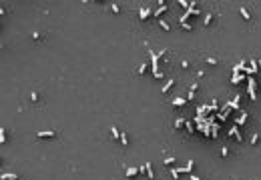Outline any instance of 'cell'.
Listing matches in <instances>:
<instances>
[{
    "instance_id": "obj_1",
    "label": "cell",
    "mask_w": 261,
    "mask_h": 180,
    "mask_svg": "<svg viewBox=\"0 0 261 180\" xmlns=\"http://www.w3.org/2000/svg\"><path fill=\"white\" fill-rule=\"evenodd\" d=\"M149 56H151V66H153V76H155V78H163V72L159 70V62H157V60H159V54H155L153 50H151V52H149Z\"/></svg>"
},
{
    "instance_id": "obj_2",
    "label": "cell",
    "mask_w": 261,
    "mask_h": 180,
    "mask_svg": "<svg viewBox=\"0 0 261 180\" xmlns=\"http://www.w3.org/2000/svg\"><path fill=\"white\" fill-rule=\"evenodd\" d=\"M255 88H257V84H255V78H253V76H249V78H247V94H249V98H251V100L257 98Z\"/></svg>"
},
{
    "instance_id": "obj_3",
    "label": "cell",
    "mask_w": 261,
    "mask_h": 180,
    "mask_svg": "<svg viewBox=\"0 0 261 180\" xmlns=\"http://www.w3.org/2000/svg\"><path fill=\"white\" fill-rule=\"evenodd\" d=\"M151 14H155L153 10H151V8H147V6H143V8H141V10H139V18H141V20H147L149 16H151Z\"/></svg>"
},
{
    "instance_id": "obj_4",
    "label": "cell",
    "mask_w": 261,
    "mask_h": 180,
    "mask_svg": "<svg viewBox=\"0 0 261 180\" xmlns=\"http://www.w3.org/2000/svg\"><path fill=\"white\" fill-rule=\"evenodd\" d=\"M36 136H38V138H54L56 132H54V130H38Z\"/></svg>"
},
{
    "instance_id": "obj_5",
    "label": "cell",
    "mask_w": 261,
    "mask_h": 180,
    "mask_svg": "<svg viewBox=\"0 0 261 180\" xmlns=\"http://www.w3.org/2000/svg\"><path fill=\"white\" fill-rule=\"evenodd\" d=\"M167 4H165V2H163V0H159V8H157V10H155V14H153V16H161V14H163V12H165V10H167Z\"/></svg>"
},
{
    "instance_id": "obj_6",
    "label": "cell",
    "mask_w": 261,
    "mask_h": 180,
    "mask_svg": "<svg viewBox=\"0 0 261 180\" xmlns=\"http://www.w3.org/2000/svg\"><path fill=\"white\" fill-rule=\"evenodd\" d=\"M137 174H139V168H135V166H129V168H127V174H125V176H127V178H135Z\"/></svg>"
},
{
    "instance_id": "obj_7",
    "label": "cell",
    "mask_w": 261,
    "mask_h": 180,
    "mask_svg": "<svg viewBox=\"0 0 261 180\" xmlns=\"http://www.w3.org/2000/svg\"><path fill=\"white\" fill-rule=\"evenodd\" d=\"M245 78H247L245 74H233V76H231V82H233V84H239V82H243Z\"/></svg>"
},
{
    "instance_id": "obj_8",
    "label": "cell",
    "mask_w": 261,
    "mask_h": 180,
    "mask_svg": "<svg viewBox=\"0 0 261 180\" xmlns=\"http://www.w3.org/2000/svg\"><path fill=\"white\" fill-rule=\"evenodd\" d=\"M0 178L2 180H18V176H16V174H10V172H2Z\"/></svg>"
},
{
    "instance_id": "obj_9",
    "label": "cell",
    "mask_w": 261,
    "mask_h": 180,
    "mask_svg": "<svg viewBox=\"0 0 261 180\" xmlns=\"http://www.w3.org/2000/svg\"><path fill=\"white\" fill-rule=\"evenodd\" d=\"M249 70H251V74H255L257 70H259V62H255V60H249Z\"/></svg>"
},
{
    "instance_id": "obj_10",
    "label": "cell",
    "mask_w": 261,
    "mask_h": 180,
    "mask_svg": "<svg viewBox=\"0 0 261 180\" xmlns=\"http://www.w3.org/2000/svg\"><path fill=\"white\" fill-rule=\"evenodd\" d=\"M191 16H193V14L189 12V10H185V14H181V18H179V22H181V24H187V20L191 18Z\"/></svg>"
},
{
    "instance_id": "obj_11",
    "label": "cell",
    "mask_w": 261,
    "mask_h": 180,
    "mask_svg": "<svg viewBox=\"0 0 261 180\" xmlns=\"http://www.w3.org/2000/svg\"><path fill=\"white\" fill-rule=\"evenodd\" d=\"M239 102H241V96L237 94V96L233 98V102H229V104H231V108H233V110H239Z\"/></svg>"
},
{
    "instance_id": "obj_12",
    "label": "cell",
    "mask_w": 261,
    "mask_h": 180,
    "mask_svg": "<svg viewBox=\"0 0 261 180\" xmlns=\"http://www.w3.org/2000/svg\"><path fill=\"white\" fill-rule=\"evenodd\" d=\"M195 92H197V84L191 86V90H189V94H187V100H193L195 98Z\"/></svg>"
},
{
    "instance_id": "obj_13",
    "label": "cell",
    "mask_w": 261,
    "mask_h": 180,
    "mask_svg": "<svg viewBox=\"0 0 261 180\" xmlns=\"http://www.w3.org/2000/svg\"><path fill=\"white\" fill-rule=\"evenodd\" d=\"M245 122H247V112H243L239 116V118H237V126H241V124H245Z\"/></svg>"
},
{
    "instance_id": "obj_14",
    "label": "cell",
    "mask_w": 261,
    "mask_h": 180,
    "mask_svg": "<svg viewBox=\"0 0 261 180\" xmlns=\"http://www.w3.org/2000/svg\"><path fill=\"white\" fill-rule=\"evenodd\" d=\"M193 166H195V162H193V160H189L187 166H185V174H191V172H193Z\"/></svg>"
},
{
    "instance_id": "obj_15",
    "label": "cell",
    "mask_w": 261,
    "mask_h": 180,
    "mask_svg": "<svg viewBox=\"0 0 261 180\" xmlns=\"http://www.w3.org/2000/svg\"><path fill=\"white\" fill-rule=\"evenodd\" d=\"M111 132H113V138L114 140L120 138V132H119V128H117V126H111Z\"/></svg>"
},
{
    "instance_id": "obj_16",
    "label": "cell",
    "mask_w": 261,
    "mask_h": 180,
    "mask_svg": "<svg viewBox=\"0 0 261 180\" xmlns=\"http://www.w3.org/2000/svg\"><path fill=\"white\" fill-rule=\"evenodd\" d=\"M120 144H123V146H127V144H129V138H127V132H120Z\"/></svg>"
},
{
    "instance_id": "obj_17",
    "label": "cell",
    "mask_w": 261,
    "mask_h": 180,
    "mask_svg": "<svg viewBox=\"0 0 261 180\" xmlns=\"http://www.w3.org/2000/svg\"><path fill=\"white\" fill-rule=\"evenodd\" d=\"M211 20H213V14H211V12L205 14V18H203V24H205V26H209V24H211Z\"/></svg>"
},
{
    "instance_id": "obj_18",
    "label": "cell",
    "mask_w": 261,
    "mask_h": 180,
    "mask_svg": "<svg viewBox=\"0 0 261 180\" xmlns=\"http://www.w3.org/2000/svg\"><path fill=\"white\" fill-rule=\"evenodd\" d=\"M183 124H187V120H185V118H177V120H175V128H183Z\"/></svg>"
},
{
    "instance_id": "obj_19",
    "label": "cell",
    "mask_w": 261,
    "mask_h": 180,
    "mask_svg": "<svg viewBox=\"0 0 261 180\" xmlns=\"http://www.w3.org/2000/svg\"><path fill=\"white\" fill-rule=\"evenodd\" d=\"M173 84H175V80H173V78H169V82L165 84V86H163V90H161V92H169V88L173 86Z\"/></svg>"
},
{
    "instance_id": "obj_20",
    "label": "cell",
    "mask_w": 261,
    "mask_h": 180,
    "mask_svg": "<svg viewBox=\"0 0 261 180\" xmlns=\"http://www.w3.org/2000/svg\"><path fill=\"white\" fill-rule=\"evenodd\" d=\"M0 144H6V130L0 128Z\"/></svg>"
},
{
    "instance_id": "obj_21",
    "label": "cell",
    "mask_w": 261,
    "mask_h": 180,
    "mask_svg": "<svg viewBox=\"0 0 261 180\" xmlns=\"http://www.w3.org/2000/svg\"><path fill=\"white\" fill-rule=\"evenodd\" d=\"M145 166H147V176H149V178H151V180H153V178H155V174H153V166H151L149 162H147V164H145Z\"/></svg>"
},
{
    "instance_id": "obj_22",
    "label": "cell",
    "mask_w": 261,
    "mask_h": 180,
    "mask_svg": "<svg viewBox=\"0 0 261 180\" xmlns=\"http://www.w3.org/2000/svg\"><path fill=\"white\" fill-rule=\"evenodd\" d=\"M239 12H241V16H243L245 20H249V18H251V14H249V10H247V8H241Z\"/></svg>"
},
{
    "instance_id": "obj_23",
    "label": "cell",
    "mask_w": 261,
    "mask_h": 180,
    "mask_svg": "<svg viewBox=\"0 0 261 180\" xmlns=\"http://www.w3.org/2000/svg\"><path fill=\"white\" fill-rule=\"evenodd\" d=\"M183 104H185V98H181V96L173 100V106H183Z\"/></svg>"
},
{
    "instance_id": "obj_24",
    "label": "cell",
    "mask_w": 261,
    "mask_h": 180,
    "mask_svg": "<svg viewBox=\"0 0 261 180\" xmlns=\"http://www.w3.org/2000/svg\"><path fill=\"white\" fill-rule=\"evenodd\" d=\"M147 68H149V62H143V64L139 66V74H145V72H147Z\"/></svg>"
},
{
    "instance_id": "obj_25",
    "label": "cell",
    "mask_w": 261,
    "mask_h": 180,
    "mask_svg": "<svg viewBox=\"0 0 261 180\" xmlns=\"http://www.w3.org/2000/svg\"><path fill=\"white\" fill-rule=\"evenodd\" d=\"M185 126H187V132H189V134H193V132H195V128H197L195 124H191V122H187Z\"/></svg>"
},
{
    "instance_id": "obj_26",
    "label": "cell",
    "mask_w": 261,
    "mask_h": 180,
    "mask_svg": "<svg viewBox=\"0 0 261 180\" xmlns=\"http://www.w3.org/2000/svg\"><path fill=\"white\" fill-rule=\"evenodd\" d=\"M237 134H239L237 126H231V128H229V136H237Z\"/></svg>"
},
{
    "instance_id": "obj_27",
    "label": "cell",
    "mask_w": 261,
    "mask_h": 180,
    "mask_svg": "<svg viewBox=\"0 0 261 180\" xmlns=\"http://www.w3.org/2000/svg\"><path fill=\"white\" fill-rule=\"evenodd\" d=\"M171 176H173L175 180L179 178V176H181V172H179V168H173V170H171Z\"/></svg>"
},
{
    "instance_id": "obj_28",
    "label": "cell",
    "mask_w": 261,
    "mask_h": 180,
    "mask_svg": "<svg viewBox=\"0 0 261 180\" xmlns=\"http://www.w3.org/2000/svg\"><path fill=\"white\" fill-rule=\"evenodd\" d=\"M111 8H113V12H114V14H119V12H120V8H119V4H117V2H113V4H111Z\"/></svg>"
},
{
    "instance_id": "obj_29",
    "label": "cell",
    "mask_w": 261,
    "mask_h": 180,
    "mask_svg": "<svg viewBox=\"0 0 261 180\" xmlns=\"http://www.w3.org/2000/svg\"><path fill=\"white\" fill-rule=\"evenodd\" d=\"M159 24H161V28H165V30H171V28H169V22H165V20H159Z\"/></svg>"
},
{
    "instance_id": "obj_30",
    "label": "cell",
    "mask_w": 261,
    "mask_h": 180,
    "mask_svg": "<svg viewBox=\"0 0 261 180\" xmlns=\"http://www.w3.org/2000/svg\"><path fill=\"white\" fill-rule=\"evenodd\" d=\"M173 162H175L173 156H167V158H165V164H167V166H169V164H173Z\"/></svg>"
},
{
    "instance_id": "obj_31",
    "label": "cell",
    "mask_w": 261,
    "mask_h": 180,
    "mask_svg": "<svg viewBox=\"0 0 261 180\" xmlns=\"http://www.w3.org/2000/svg\"><path fill=\"white\" fill-rule=\"evenodd\" d=\"M257 140H259V134H253L251 136V144H257Z\"/></svg>"
},
{
    "instance_id": "obj_32",
    "label": "cell",
    "mask_w": 261,
    "mask_h": 180,
    "mask_svg": "<svg viewBox=\"0 0 261 180\" xmlns=\"http://www.w3.org/2000/svg\"><path fill=\"white\" fill-rule=\"evenodd\" d=\"M207 64H211V66H215V64H217V60H215V58H207Z\"/></svg>"
},
{
    "instance_id": "obj_33",
    "label": "cell",
    "mask_w": 261,
    "mask_h": 180,
    "mask_svg": "<svg viewBox=\"0 0 261 180\" xmlns=\"http://www.w3.org/2000/svg\"><path fill=\"white\" fill-rule=\"evenodd\" d=\"M30 98H32V102H36V100H38V94L32 92V94H30Z\"/></svg>"
},
{
    "instance_id": "obj_34",
    "label": "cell",
    "mask_w": 261,
    "mask_h": 180,
    "mask_svg": "<svg viewBox=\"0 0 261 180\" xmlns=\"http://www.w3.org/2000/svg\"><path fill=\"white\" fill-rule=\"evenodd\" d=\"M191 180H201V178L197 176V174H191Z\"/></svg>"
},
{
    "instance_id": "obj_35",
    "label": "cell",
    "mask_w": 261,
    "mask_h": 180,
    "mask_svg": "<svg viewBox=\"0 0 261 180\" xmlns=\"http://www.w3.org/2000/svg\"><path fill=\"white\" fill-rule=\"evenodd\" d=\"M257 62H259V70H261V56H259V60H257Z\"/></svg>"
}]
</instances>
